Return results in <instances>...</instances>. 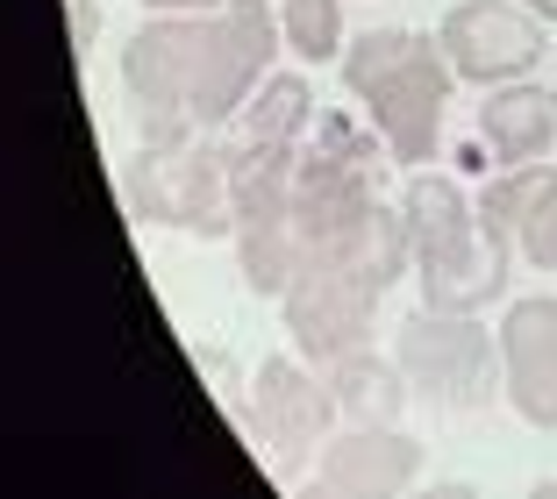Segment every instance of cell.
Wrapping results in <instances>:
<instances>
[{"mask_svg":"<svg viewBox=\"0 0 557 499\" xmlns=\"http://www.w3.org/2000/svg\"><path fill=\"white\" fill-rule=\"evenodd\" d=\"M350 264H358L364 278H379V286L408 278V272H414L408 214H400V208H372V222H364V236H358V250H350Z\"/></svg>","mask_w":557,"mask_h":499,"instance_id":"obj_21","label":"cell"},{"mask_svg":"<svg viewBox=\"0 0 557 499\" xmlns=\"http://www.w3.org/2000/svg\"><path fill=\"white\" fill-rule=\"evenodd\" d=\"M394 364L408 371V386L436 407H458V414H479V407L508 400V371H500V336L479 328V314H443V307H422L408 314L394 336Z\"/></svg>","mask_w":557,"mask_h":499,"instance_id":"obj_1","label":"cell"},{"mask_svg":"<svg viewBox=\"0 0 557 499\" xmlns=\"http://www.w3.org/2000/svg\"><path fill=\"white\" fill-rule=\"evenodd\" d=\"M65 8H72V36H79V50H86L100 36V8H94V0H65Z\"/></svg>","mask_w":557,"mask_h":499,"instance_id":"obj_25","label":"cell"},{"mask_svg":"<svg viewBox=\"0 0 557 499\" xmlns=\"http://www.w3.org/2000/svg\"><path fill=\"white\" fill-rule=\"evenodd\" d=\"M329 421H336L329 378H314L300 357H264L258 378H250V428L286 478L314 457V442H329Z\"/></svg>","mask_w":557,"mask_h":499,"instance_id":"obj_6","label":"cell"},{"mask_svg":"<svg viewBox=\"0 0 557 499\" xmlns=\"http://www.w3.org/2000/svg\"><path fill=\"white\" fill-rule=\"evenodd\" d=\"M422 478V442L400 435L394 421H350V435L322 442V464H314V485L336 499H394Z\"/></svg>","mask_w":557,"mask_h":499,"instance_id":"obj_11","label":"cell"},{"mask_svg":"<svg viewBox=\"0 0 557 499\" xmlns=\"http://www.w3.org/2000/svg\"><path fill=\"white\" fill-rule=\"evenodd\" d=\"M400 214H408V236H414V272H436V264L465 258L472 236H479V200L465 194V178L429 172V164L408 172V186H400Z\"/></svg>","mask_w":557,"mask_h":499,"instance_id":"obj_12","label":"cell"},{"mask_svg":"<svg viewBox=\"0 0 557 499\" xmlns=\"http://www.w3.org/2000/svg\"><path fill=\"white\" fill-rule=\"evenodd\" d=\"M479 136H486L493 164H536L557 144V93L529 79H508L479 100Z\"/></svg>","mask_w":557,"mask_h":499,"instance_id":"obj_13","label":"cell"},{"mask_svg":"<svg viewBox=\"0 0 557 499\" xmlns=\"http://www.w3.org/2000/svg\"><path fill=\"white\" fill-rule=\"evenodd\" d=\"M379 278H364L344 258H308L300 278L286 286V336L308 364H336V357L372 342V314H379Z\"/></svg>","mask_w":557,"mask_h":499,"instance_id":"obj_3","label":"cell"},{"mask_svg":"<svg viewBox=\"0 0 557 499\" xmlns=\"http://www.w3.org/2000/svg\"><path fill=\"white\" fill-rule=\"evenodd\" d=\"M314 122V93L300 72H272L244 108V136L250 144H300V129Z\"/></svg>","mask_w":557,"mask_h":499,"instance_id":"obj_18","label":"cell"},{"mask_svg":"<svg viewBox=\"0 0 557 499\" xmlns=\"http://www.w3.org/2000/svg\"><path fill=\"white\" fill-rule=\"evenodd\" d=\"M372 208H379V194H372V172L364 164H344V158H329V150H300V178H294L286 222L300 228L308 258H344L350 264Z\"/></svg>","mask_w":557,"mask_h":499,"instance_id":"obj_8","label":"cell"},{"mask_svg":"<svg viewBox=\"0 0 557 499\" xmlns=\"http://www.w3.org/2000/svg\"><path fill=\"white\" fill-rule=\"evenodd\" d=\"M414 43H422L414 29H364V36H350L344 58H336V65H344L350 100H372L379 86H386V79H394V72L414 58Z\"/></svg>","mask_w":557,"mask_h":499,"instance_id":"obj_19","label":"cell"},{"mask_svg":"<svg viewBox=\"0 0 557 499\" xmlns=\"http://www.w3.org/2000/svg\"><path fill=\"white\" fill-rule=\"evenodd\" d=\"M443 58L472 86H508L543 58V22L515 0H458L436 29Z\"/></svg>","mask_w":557,"mask_h":499,"instance_id":"obj_7","label":"cell"},{"mask_svg":"<svg viewBox=\"0 0 557 499\" xmlns=\"http://www.w3.org/2000/svg\"><path fill=\"white\" fill-rule=\"evenodd\" d=\"M314 150H329V158H344V164H364V172L379 164V144L350 122V114H322V122H314Z\"/></svg>","mask_w":557,"mask_h":499,"instance_id":"obj_24","label":"cell"},{"mask_svg":"<svg viewBox=\"0 0 557 499\" xmlns=\"http://www.w3.org/2000/svg\"><path fill=\"white\" fill-rule=\"evenodd\" d=\"M450 86H458V65L443 58V43H429V36H422L408 65L364 100V114H372V129H379V144H386V158H394V164H408V172H414V164L436 158Z\"/></svg>","mask_w":557,"mask_h":499,"instance_id":"obj_5","label":"cell"},{"mask_svg":"<svg viewBox=\"0 0 557 499\" xmlns=\"http://www.w3.org/2000/svg\"><path fill=\"white\" fill-rule=\"evenodd\" d=\"M144 8H158V15H214L222 0H144Z\"/></svg>","mask_w":557,"mask_h":499,"instance_id":"obj_26","label":"cell"},{"mask_svg":"<svg viewBox=\"0 0 557 499\" xmlns=\"http://www.w3.org/2000/svg\"><path fill=\"white\" fill-rule=\"evenodd\" d=\"M278 29L294 58L329 65V58H344V0H278Z\"/></svg>","mask_w":557,"mask_h":499,"instance_id":"obj_20","label":"cell"},{"mask_svg":"<svg viewBox=\"0 0 557 499\" xmlns=\"http://www.w3.org/2000/svg\"><path fill=\"white\" fill-rule=\"evenodd\" d=\"M508 258H515V236L508 228L479 222L472 250L450 264H436V272H414L422 278V307H443V314H479L486 300H500L508 292Z\"/></svg>","mask_w":557,"mask_h":499,"instance_id":"obj_14","label":"cell"},{"mask_svg":"<svg viewBox=\"0 0 557 499\" xmlns=\"http://www.w3.org/2000/svg\"><path fill=\"white\" fill-rule=\"evenodd\" d=\"M515 250H522L536 272H557V186L522 214V228H515Z\"/></svg>","mask_w":557,"mask_h":499,"instance_id":"obj_23","label":"cell"},{"mask_svg":"<svg viewBox=\"0 0 557 499\" xmlns=\"http://www.w3.org/2000/svg\"><path fill=\"white\" fill-rule=\"evenodd\" d=\"M550 186H557V164H543V158L536 164H500V178H493L486 200H479V222H493V228H508V236H515L522 214L536 208Z\"/></svg>","mask_w":557,"mask_h":499,"instance_id":"obj_22","label":"cell"},{"mask_svg":"<svg viewBox=\"0 0 557 499\" xmlns=\"http://www.w3.org/2000/svg\"><path fill=\"white\" fill-rule=\"evenodd\" d=\"M300 264H308V242H300V228L278 214V222H250L236 228V272H244V286L258 292V300H286V286L300 278Z\"/></svg>","mask_w":557,"mask_h":499,"instance_id":"obj_17","label":"cell"},{"mask_svg":"<svg viewBox=\"0 0 557 499\" xmlns=\"http://www.w3.org/2000/svg\"><path fill=\"white\" fill-rule=\"evenodd\" d=\"M522 8H529L536 22H557V0H522Z\"/></svg>","mask_w":557,"mask_h":499,"instance_id":"obj_27","label":"cell"},{"mask_svg":"<svg viewBox=\"0 0 557 499\" xmlns=\"http://www.w3.org/2000/svg\"><path fill=\"white\" fill-rule=\"evenodd\" d=\"M329 392H336V414L344 421H394L400 407H408V371L394 364V357H372V342L350 357H336L329 364Z\"/></svg>","mask_w":557,"mask_h":499,"instance_id":"obj_16","label":"cell"},{"mask_svg":"<svg viewBox=\"0 0 557 499\" xmlns=\"http://www.w3.org/2000/svg\"><path fill=\"white\" fill-rule=\"evenodd\" d=\"M294 178H300V150L294 144H250L230 150V214L236 228L250 222H278L294 208Z\"/></svg>","mask_w":557,"mask_h":499,"instance_id":"obj_15","label":"cell"},{"mask_svg":"<svg viewBox=\"0 0 557 499\" xmlns=\"http://www.w3.org/2000/svg\"><path fill=\"white\" fill-rule=\"evenodd\" d=\"M129 200L158 228H194V236H236L230 214V150L222 144H180V150H144L129 178Z\"/></svg>","mask_w":557,"mask_h":499,"instance_id":"obj_4","label":"cell"},{"mask_svg":"<svg viewBox=\"0 0 557 499\" xmlns=\"http://www.w3.org/2000/svg\"><path fill=\"white\" fill-rule=\"evenodd\" d=\"M200 43H208V15H158L122 43V86H129L136 114H164V108L194 114Z\"/></svg>","mask_w":557,"mask_h":499,"instance_id":"obj_9","label":"cell"},{"mask_svg":"<svg viewBox=\"0 0 557 499\" xmlns=\"http://www.w3.org/2000/svg\"><path fill=\"white\" fill-rule=\"evenodd\" d=\"M550 93H557V86H550Z\"/></svg>","mask_w":557,"mask_h":499,"instance_id":"obj_28","label":"cell"},{"mask_svg":"<svg viewBox=\"0 0 557 499\" xmlns=\"http://www.w3.org/2000/svg\"><path fill=\"white\" fill-rule=\"evenodd\" d=\"M508 407L529 428H557V292H529L500 314Z\"/></svg>","mask_w":557,"mask_h":499,"instance_id":"obj_10","label":"cell"},{"mask_svg":"<svg viewBox=\"0 0 557 499\" xmlns=\"http://www.w3.org/2000/svg\"><path fill=\"white\" fill-rule=\"evenodd\" d=\"M286 50V29L264 0H222L208 15V43H200V79H194V122L200 129H222L230 114L250 108L264 79H272V58Z\"/></svg>","mask_w":557,"mask_h":499,"instance_id":"obj_2","label":"cell"}]
</instances>
